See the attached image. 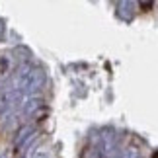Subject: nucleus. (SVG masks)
Returning <instances> with one entry per match:
<instances>
[{
	"label": "nucleus",
	"mask_w": 158,
	"mask_h": 158,
	"mask_svg": "<svg viewBox=\"0 0 158 158\" xmlns=\"http://www.w3.org/2000/svg\"><path fill=\"white\" fill-rule=\"evenodd\" d=\"M119 158H143V156H141V152H139L137 147H127L123 152H121Z\"/></svg>",
	"instance_id": "3"
},
{
	"label": "nucleus",
	"mask_w": 158,
	"mask_h": 158,
	"mask_svg": "<svg viewBox=\"0 0 158 158\" xmlns=\"http://www.w3.org/2000/svg\"><path fill=\"white\" fill-rule=\"evenodd\" d=\"M84 158H104V154H102L100 148H88L86 154H84Z\"/></svg>",
	"instance_id": "4"
},
{
	"label": "nucleus",
	"mask_w": 158,
	"mask_h": 158,
	"mask_svg": "<svg viewBox=\"0 0 158 158\" xmlns=\"http://www.w3.org/2000/svg\"><path fill=\"white\" fill-rule=\"evenodd\" d=\"M39 106H41V100H37V98H29L26 104H23L22 113H23V115H31V113H35V111L39 109Z\"/></svg>",
	"instance_id": "2"
},
{
	"label": "nucleus",
	"mask_w": 158,
	"mask_h": 158,
	"mask_svg": "<svg viewBox=\"0 0 158 158\" xmlns=\"http://www.w3.org/2000/svg\"><path fill=\"white\" fill-rule=\"evenodd\" d=\"M154 158H158V154H154Z\"/></svg>",
	"instance_id": "7"
},
{
	"label": "nucleus",
	"mask_w": 158,
	"mask_h": 158,
	"mask_svg": "<svg viewBox=\"0 0 158 158\" xmlns=\"http://www.w3.org/2000/svg\"><path fill=\"white\" fill-rule=\"evenodd\" d=\"M2 31H4V27H2V23H0V35H2Z\"/></svg>",
	"instance_id": "6"
},
{
	"label": "nucleus",
	"mask_w": 158,
	"mask_h": 158,
	"mask_svg": "<svg viewBox=\"0 0 158 158\" xmlns=\"http://www.w3.org/2000/svg\"><path fill=\"white\" fill-rule=\"evenodd\" d=\"M133 8H135V2H127V0L117 2V16L125 22H131L133 16H135V10Z\"/></svg>",
	"instance_id": "1"
},
{
	"label": "nucleus",
	"mask_w": 158,
	"mask_h": 158,
	"mask_svg": "<svg viewBox=\"0 0 158 158\" xmlns=\"http://www.w3.org/2000/svg\"><path fill=\"white\" fill-rule=\"evenodd\" d=\"M35 158H49V156H47V154H37Z\"/></svg>",
	"instance_id": "5"
}]
</instances>
